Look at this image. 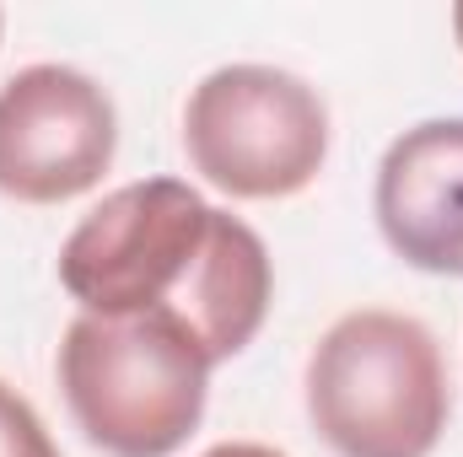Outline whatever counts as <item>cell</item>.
<instances>
[{
    "label": "cell",
    "instance_id": "6da1fadb",
    "mask_svg": "<svg viewBox=\"0 0 463 457\" xmlns=\"http://www.w3.org/2000/svg\"><path fill=\"white\" fill-rule=\"evenodd\" d=\"M60 285L92 318H178L211 366L259 340L275 302L264 237L184 178L103 194L60 247Z\"/></svg>",
    "mask_w": 463,
    "mask_h": 457
},
{
    "label": "cell",
    "instance_id": "7a4b0ae2",
    "mask_svg": "<svg viewBox=\"0 0 463 457\" xmlns=\"http://www.w3.org/2000/svg\"><path fill=\"white\" fill-rule=\"evenodd\" d=\"M307 420L335 457H431L453 420L437 334L393 307H361L307 355Z\"/></svg>",
    "mask_w": 463,
    "mask_h": 457
},
{
    "label": "cell",
    "instance_id": "3957f363",
    "mask_svg": "<svg viewBox=\"0 0 463 457\" xmlns=\"http://www.w3.org/2000/svg\"><path fill=\"white\" fill-rule=\"evenodd\" d=\"M54 371L76 431L98 452L173 457L205 420L216 366L178 318L76 312L60 340Z\"/></svg>",
    "mask_w": 463,
    "mask_h": 457
},
{
    "label": "cell",
    "instance_id": "277c9868",
    "mask_svg": "<svg viewBox=\"0 0 463 457\" xmlns=\"http://www.w3.org/2000/svg\"><path fill=\"white\" fill-rule=\"evenodd\" d=\"M184 156L232 200H291L329 162V108L280 65H222L184 103Z\"/></svg>",
    "mask_w": 463,
    "mask_h": 457
},
{
    "label": "cell",
    "instance_id": "5b68a950",
    "mask_svg": "<svg viewBox=\"0 0 463 457\" xmlns=\"http://www.w3.org/2000/svg\"><path fill=\"white\" fill-rule=\"evenodd\" d=\"M118 156L114 98L76 65H27L0 87V194L65 205L103 183Z\"/></svg>",
    "mask_w": 463,
    "mask_h": 457
},
{
    "label": "cell",
    "instance_id": "8992f818",
    "mask_svg": "<svg viewBox=\"0 0 463 457\" xmlns=\"http://www.w3.org/2000/svg\"><path fill=\"white\" fill-rule=\"evenodd\" d=\"M372 216L393 258L420 275L463 280V114L420 118L388 140Z\"/></svg>",
    "mask_w": 463,
    "mask_h": 457
},
{
    "label": "cell",
    "instance_id": "52a82bcc",
    "mask_svg": "<svg viewBox=\"0 0 463 457\" xmlns=\"http://www.w3.org/2000/svg\"><path fill=\"white\" fill-rule=\"evenodd\" d=\"M0 457H65L54 447L43 415L11 382H0Z\"/></svg>",
    "mask_w": 463,
    "mask_h": 457
},
{
    "label": "cell",
    "instance_id": "ba28073f",
    "mask_svg": "<svg viewBox=\"0 0 463 457\" xmlns=\"http://www.w3.org/2000/svg\"><path fill=\"white\" fill-rule=\"evenodd\" d=\"M200 457H286V452H275L264 442H222V447H211V452H200Z\"/></svg>",
    "mask_w": 463,
    "mask_h": 457
},
{
    "label": "cell",
    "instance_id": "9c48e42d",
    "mask_svg": "<svg viewBox=\"0 0 463 457\" xmlns=\"http://www.w3.org/2000/svg\"><path fill=\"white\" fill-rule=\"evenodd\" d=\"M453 38H458V49H463V5H453Z\"/></svg>",
    "mask_w": 463,
    "mask_h": 457
},
{
    "label": "cell",
    "instance_id": "30bf717a",
    "mask_svg": "<svg viewBox=\"0 0 463 457\" xmlns=\"http://www.w3.org/2000/svg\"><path fill=\"white\" fill-rule=\"evenodd\" d=\"M0 27H5V16H0Z\"/></svg>",
    "mask_w": 463,
    "mask_h": 457
}]
</instances>
